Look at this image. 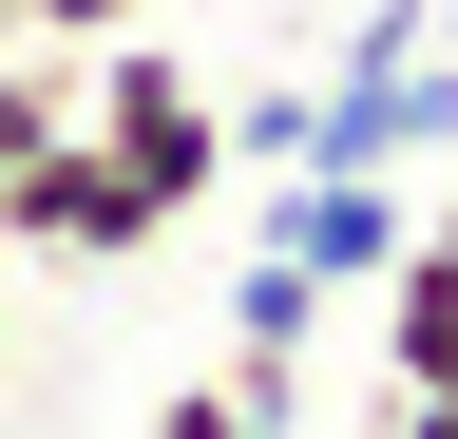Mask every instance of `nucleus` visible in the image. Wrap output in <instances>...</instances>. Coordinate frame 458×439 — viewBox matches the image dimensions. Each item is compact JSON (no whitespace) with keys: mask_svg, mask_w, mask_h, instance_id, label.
I'll use <instances>...</instances> for the list:
<instances>
[{"mask_svg":"<svg viewBox=\"0 0 458 439\" xmlns=\"http://www.w3.org/2000/svg\"><path fill=\"white\" fill-rule=\"evenodd\" d=\"M267 249L306 287H382L401 267V173H267Z\"/></svg>","mask_w":458,"mask_h":439,"instance_id":"7ed1b4c3","label":"nucleus"},{"mask_svg":"<svg viewBox=\"0 0 458 439\" xmlns=\"http://www.w3.org/2000/svg\"><path fill=\"white\" fill-rule=\"evenodd\" d=\"M20 38H57V58H114V38H153V0H20Z\"/></svg>","mask_w":458,"mask_h":439,"instance_id":"39448f33","label":"nucleus"},{"mask_svg":"<svg viewBox=\"0 0 458 439\" xmlns=\"http://www.w3.org/2000/svg\"><path fill=\"white\" fill-rule=\"evenodd\" d=\"M401 439H458V382H420V401H401Z\"/></svg>","mask_w":458,"mask_h":439,"instance_id":"0eeeda50","label":"nucleus"},{"mask_svg":"<svg viewBox=\"0 0 458 439\" xmlns=\"http://www.w3.org/2000/svg\"><path fill=\"white\" fill-rule=\"evenodd\" d=\"M0 249H77V267H134V249H153V210L114 191V153H96V134H57V153H20V173H0Z\"/></svg>","mask_w":458,"mask_h":439,"instance_id":"f03ea898","label":"nucleus"},{"mask_svg":"<svg viewBox=\"0 0 458 439\" xmlns=\"http://www.w3.org/2000/svg\"><path fill=\"white\" fill-rule=\"evenodd\" d=\"M153 439H267V420L229 401V382H172V401H153Z\"/></svg>","mask_w":458,"mask_h":439,"instance_id":"423d86ee","label":"nucleus"},{"mask_svg":"<svg viewBox=\"0 0 458 439\" xmlns=\"http://www.w3.org/2000/svg\"><path fill=\"white\" fill-rule=\"evenodd\" d=\"M77 134L114 153V191H134L153 230H172V210H210V191H229V115H210V77L172 58V38H114V58L77 77Z\"/></svg>","mask_w":458,"mask_h":439,"instance_id":"f257e3e1","label":"nucleus"},{"mask_svg":"<svg viewBox=\"0 0 458 439\" xmlns=\"http://www.w3.org/2000/svg\"><path fill=\"white\" fill-rule=\"evenodd\" d=\"M57 134H77V58H57V38H0V173L57 153Z\"/></svg>","mask_w":458,"mask_h":439,"instance_id":"20e7f679","label":"nucleus"},{"mask_svg":"<svg viewBox=\"0 0 458 439\" xmlns=\"http://www.w3.org/2000/svg\"><path fill=\"white\" fill-rule=\"evenodd\" d=\"M0 344H20V325H0Z\"/></svg>","mask_w":458,"mask_h":439,"instance_id":"1a4fd4ad","label":"nucleus"},{"mask_svg":"<svg viewBox=\"0 0 458 439\" xmlns=\"http://www.w3.org/2000/svg\"><path fill=\"white\" fill-rule=\"evenodd\" d=\"M439 38H458V0H439Z\"/></svg>","mask_w":458,"mask_h":439,"instance_id":"6e6552de","label":"nucleus"}]
</instances>
